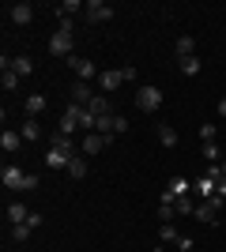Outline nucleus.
<instances>
[{
	"label": "nucleus",
	"mask_w": 226,
	"mask_h": 252,
	"mask_svg": "<svg viewBox=\"0 0 226 252\" xmlns=\"http://www.w3.org/2000/svg\"><path fill=\"white\" fill-rule=\"evenodd\" d=\"M0 147L8 151V155H15V151L23 147V136H19V132H11V128H4V132H0Z\"/></svg>",
	"instance_id": "14"
},
{
	"label": "nucleus",
	"mask_w": 226,
	"mask_h": 252,
	"mask_svg": "<svg viewBox=\"0 0 226 252\" xmlns=\"http://www.w3.org/2000/svg\"><path fill=\"white\" fill-rule=\"evenodd\" d=\"M215 136H219V128L211 125V121H207V125H200V139H204V143H215Z\"/></svg>",
	"instance_id": "29"
},
{
	"label": "nucleus",
	"mask_w": 226,
	"mask_h": 252,
	"mask_svg": "<svg viewBox=\"0 0 226 252\" xmlns=\"http://www.w3.org/2000/svg\"><path fill=\"white\" fill-rule=\"evenodd\" d=\"M68 162H72V158L61 155V151H49V155H45V166L49 169H68Z\"/></svg>",
	"instance_id": "24"
},
{
	"label": "nucleus",
	"mask_w": 226,
	"mask_h": 252,
	"mask_svg": "<svg viewBox=\"0 0 226 252\" xmlns=\"http://www.w3.org/2000/svg\"><path fill=\"white\" fill-rule=\"evenodd\" d=\"M68 98H72L75 105H87L91 98H95V91H91V83H79V79H75V83L68 87Z\"/></svg>",
	"instance_id": "12"
},
{
	"label": "nucleus",
	"mask_w": 226,
	"mask_h": 252,
	"mask_svg": "<svg viewBox=\"0 0 226 252\" xmlns=\"http://www.w3.org/2000/svg\"><path fill=\"white\" fill-rule=\"evenodd\" d=\"M159 241L162 245H177V241H181V233H177L173 222H162V226H159Z\"/></svg>",
	"instance_id": "20"
},
{
	"label": "nucleus",
	"mask_w": 226,
	"mask_h": 252,
	"mask_svg": "<svg viewBox=\"0 0 226 252\" xmlns=\"http://www.w3.org/2000/svg\"><path fill=\"white\" fill-rule=\"evenodd\" d=\"M11 72L19 75V79L23 75H34V61L27 57V53H19V57H11Z\"/></svg>",
	"instance_id": "15"
},
{
	"label": "nucleus",
	"mask_w": 226,
	"mask_h": 252,
	"mask_svg": "<svg viewBox=\"0 0 226 252\" xmlns=\"http://www.w3.org/2000/svg\"><path fill=\"white\" fill-rule=\"evenodd\" d=\"M173 207H177V215H193V211H196V203L189 200V196H181V200H173Z\"/></svg>",
	"instance_id": "30"
},
{
	"label": "nucleus",
	"mask_w": 226,
	"mask_h": 252,
	"mask_svg": "<svg viewBox=\"0 0 226 252\" xmlns=\"http://www.w3.org/2000/svg\"><path fill=\"white\" fill-rule=\"evenodd\" d=\"M136 105H140V113H155L162 105V91L155 83H143L140 91H136Z\"/></svg>",
	"instance_id": "3"
},
{
	"label": "nucleus",
	"mask_w": 226,
	"mask_h": 252,
	"mask_svg": "<svg viewBox=\"0 0 226 252\" xmlns=\"http://www.w3.org/2000/svg\"><path fill=\"white\" fill-rule=\"evenodd\" d=\"M121 83H125V68H109V72L98 75V87H102V94H113Z\"/></svg>",
	"instance_id": "8"
},
{
	"label": "nucleus",
	"mask_w": 226,
	"mask_h": 252,
	"mask_svg": "<svg viewBox=\"0 0 226 252\" xmlns=\"http://www.w3.org/2000/svg\"><path fill=\"white\" fill-rule=\"evenodd\" d=\"M27 237H31V226H27V222H19V226H11V241H27Z\"/></svg>",
	"instance_id": "28"
},
{
	"label": "nucleus",
	"mask_w": 226,
	"mask_h": 252,
	"mask_svg": "<svg viewBox=\"0 0 226 252\" xmlns=\"http://www.w3.org/2000/svg\"><path fill=\"white\" fill-rule=\"evenodd\" d=\"M219 196H223V200H226V177L219 181Z\"/></svg>",
	"instance_id": "36"
},
{
	"label": "nucleus",
	"mask_w": 226,
	"mask_h": 252,
	"mask_svg": "<svg viewBox=\"0 0 226 252\" xmlns=\"http://www.w3.org/2000/svg\"><path fill=\"white\" fill-rule=\"evenodd\" d=\"M27 226H31V230H38V226H42V215H38V211H31V219H27Z\"/></svg>",
	"instance_id": "35"
},
{
	"label": "nucleus",
	"mask_w": 226,
	"mask_h": 252,
	"mask_svg": "<svg viewBox=\"0 0 226 252\" xmlns=\"http://www.w3.org/2000/svg\"><path fill=\"white\" fill-rule=\"evenodd\" d=\"M204 158L215 166V162H219V143H204Z\"/></svg>",
	"instance_id": "31"
},
{
	"label": "nucleus",
	"mask_w": 226,
	"mask_h": 252,
	"mask_svg": "<svg viewBox=\"0 0 226 252\" xmlns=\"http://www.w3.org/2000/svg\"><path fill=\"white\" fill-rule=\"evenodd\" d=\"M219 173H223V177H226V162H219Z\"/></svg>",
	"instance_id": "38"
},
{
	"label": "nucleus",
	"mask_w": 226,
	"mask_h": 252,
	"mask_svg": "<svg viewBox=\"0 0 226 252\" xmlns=\"http://www.w3.org/2000/svg\"><path fill=\"white\" fill-rule=\"evenodd\" d=\"M68 177H72V181H83L87 177V155H83V151L68 162Z\"/></svg>",
	"instance_id": "16"
},
{
	"label": "nucleus",
	"mask_w": 226,
	"mask_h": 252,
	"mask_svg": "<svg viewBox=\"0 0 226 252\" xmlns=\"http://www.w3.org/2000/svg\"><path fill=\"white\" fill-rule=\"evenodd\" d=\"M159 143H162V147H177V132H173V125H159Z\"/></svg>",
	"instance_id": "23"
},
{
	"label": "nucleus",
	"mask_w": 226,
	"mask_h": 252,
	"mask_svg": "<svg viewBox=\"0 0 226 252\" xmlns=\"http://www.w3.org/2000/svg\"><path fill=\"white\" fill-rule=\"evenodd\" d=\"M8 19L15 23V27H27V23L34 19V4H27V0H19V4H11V8H8Z\"/></svg>",
	"instance_id": "9"
},
{
	"label": "nucleus",
	"mask_w": 226,
	"mask_h": 252,
	"mask_svg": "<svg viewBox=\"0 0 226 252\" xmlns=\"http://www.w3.org/2000/svg\"><path fill=\"white\" fill-rule=\"evenodd\" d=\"M68 72H75V79H79V83H91V79H98V68L91 61H87V57H68Z\"/></svg>",
	"instance_id": "4"
},
{
	"label": "nucleus",
	"mask_w": 226,
	"mask_h": 252,
	"mask_svg": "<svg viewBox=\"0 0 226 252\" xmlns=\"http://www.w3.org/2000/svg\"><path fill=\"white\" fill-rule=\"evenodd\" d=\"M0 181H4V189H8V192H23V181H27V173H23L19 166H11V162H8V166L0 169Z\"/></svg>",
	"instance_id": "7"
},
{
	"label": "nucleus",
	"mask_w": 226,
	"mask_h": 252,
	"mask_svg": "<svg viewBox=\"0 0 226 252\" xmlns=\"http://www.w3.org/2000/svg\"><path fill=\"white\" fill-rule=\"evenodd\" d=\"M177 219V207L173 203H159V222H173Z\"/></svg>",
	"instance_id": "27"
},
{
	"label": "nucleus",
	"mask_w": 226,
	"mask_h": 252,
	"mask_svg": "<svg viewBox=\"0 0 226 252\" xmlns=\"http://www.w3.org/2000/svg\"><path fill=\"white\" fill-rule=\"evenodd\" d=\"M87 23H106L113 19V4H106V0H87Z\"/></svg>",
	"instance_id": "5"
},
{
	"label": "nucleus",
	"mask_w": 226,
	"mask_h": 252,
	"mask_svg": "<svg viewBox=\"0 0 226 252\" xmlns=\"http://www.w3.org/2000/svg\"><path fill=\"white\" fill-rule=\"evenodd\" d=\"M38 189V177H34V173H27V181H23V192H34Z\"/></svg>",
	"instance_id": "33"
},
{
	"label": "nucleus",
	"mask_w": 226,
	"mask_h": 252,
	"mask_svg": "<svg viewBox=\"0 0 226 252\" xmlns=\"http://www.w3.org/2000/svg\"><path fill=\"white\" fill-rule=\"evenodd\" d=\"M49 53L53 57H72V19H57V31L49 38Z\"/></svg>",
	"instance_id": "1"
},
{
	"label": "nucleus",
	"mask_w": 226,
	"mask_h": 252,
	"mask_svg": "<svg viewBox=\"0 0 226 252\" xmlns=\"http://www.w3.org/2000/svg\"><path fill=\"white\" fill-rule=\"evenodd\" d=\"M0 87H4V91H8V94H11V91L19 87V75H15V72H11V68H8V72L0 75Z\"/></svg>",
	"instance_id": "26"
},
{
	"label": "nucleus",
	"mask_w": 226,
	"mask_h": 252,
	"mask_svg": "<svg viewBox=\"0 0 226 252\" xmlns=\"http://www.w3.org/2000/svg\"><path fill=\"white\" fill-rule=\"evenodd\" d=\"M223 203H226L223 196H207L204 203H196L193 215L204 222V226H219V222H223Z\"/></svg>",
	"instance_id": "2"
},
{
	"label": "nucleus",
	"mask_w": 226,
	"mask_h": 252,
	"mask_svg": "<svg viewBox=\"0 0 226 252\" xmlns=\"http://www.w3.org/2000/svg\"><path fill=\"white\" fill-rule=\"evenodd\" d=\"M219 117H226V98H223V102H219Z\"/></svg>",
	"instance_id": "37"
},
{
	"label": "nucleus",
	"mask_w": 226,
	"mask_h": 252,
	"mask_svg": "<svg viewBox=\"0 0 226 252\" xmlns=\"http://www.w3.org/2000/svg\"><path fill=\"white\" fill-rule=\"evenodd\" d=\"M49 151H61V155H68V158L79 155L75 143H72V136H65V132H53V136H49Z\"/></svg>",
	"instance_id": "11"
},
{
	"label": "nucleus",
	"mask_w": 226,
	"mask_h": 252,
	"mask_svg": "<svg viewBox=\"0 0 226 252\" xmlns=\"http://www.w3.org/2000/svg\"><path fill=\"white\" fill-rule=\"evenodd\" d=\"M113 132H117V136H121V132H129V121H125L121 113H117V121H113Z\"/></svg>",
	"instance_id": "32"
},
{
	"label": "nucleus",
	"mask_w": 226,
	"mask_h": 252,
	"mask_svg": "<svg viewBox=\"0 0 226 252\" xmlns=\"http://www.w3.org/2000/svg\"><path fill=\"white\" fill-rule=\"evenodd\" d=\"M200 68H204L200 57H185V61H177V72H181V75H200Z\"/></svg>",
	"instance_id": "22"
},
{
	"label": "nucleus",
	"mask_w": 226,
	"mask_h": 252,
	"mask_svg": "<svg viewBox=\"0 0 226 252\" xmlns=\"http://www.w3.org/2000/svg\"><path fill=\"white\" fill-rule=\"evenodd\" d=\"M23 109H27V117H42L45 113V98L42 94H31L27 102H23Z\"/></svg>",
	"instance_id": "21"
},
{
	"label": "nucleus",
	"mask_w": 226,
	"mask_h": 252,
	"mask_svg": "<svg viewBox=\"0 0 226 252\" xmlns=\"http://www.w3.org/2000/svg\"><path fill=\"white\" fill-rule=\"evenodd\" d=\"M79 117H83V105L68 102V109L61 113V132L65 136H72V132H79Z\"/></svg>",
	"instance_id": "6"
},
{
	"label": "nucleus",
	"mask_w": 226,
	"mask_h": 252,
	"mask_svg": "<svg viewBox=\"0 0 226 252\" xmlns=\"http://www.w3.org/2000/svg\"><path fill=\"white\" fill-rule=\"evenodd\" d=\"M27 219H31V211L23 207V203H8V222L19 226V222H27Z\"/></svg>",
	"instance_id": "25"
},
{
	"label": "nucleus",
	"mask_w": 226,
	"mask_h": 252,
	"mask_svg": "<svg viewBox=\"0 0 226 252\" xmlns=\"http://www.w3.org/2000/svg\"><path fill=\"white\" fill-rule=\"evenodd\" d=\"M109 143H113V139L102 136V132H87V136H83V147H79V151H83V155H98V151H106Z\"/></svg>",
	"instance_id": "10"
},
{
	"label": "nucleus",
	"mask_w": 226,
	"mask_h": 252,
	"mask_svg": "<svg viewBox=\"0 0 226 252\" xmlns=\"http://www.w3.org/2000/svg\"><path fill=\"white\" fill-rule=\"evenodd\" d=\"M87 109H91L95 121H98V117H109V113H113V102H109V94H95L91 102H87Z\"/></svg>",
	"instance_id": "13"
},
{
	"label": "nucleus",
	"mask_w": 226,
	"mask_h": 252,
	"mask_svg": "<svg viewBox=\"0 0 226 252\" xmlns=\"http://www.w3.org/2000/svg\"><path fill=\"white\" fill-rule=\"evenodd\" d=\"M173 53H177V61H185V57H196V38H177V45H173Z\"/></svg>",
	"instance_id": "18"
},
{
	"label": "nucleus",
	"mask_w": 226,
	"mask_h": 252,
	"mask_svg": "<svg viewBox=\"0 0 226 252\" xmlns=\"http://www.w3.org/2000/svg\"><path fill=\"white\" fill-rule=\"evenodd\" d=\"M173 249H177V252H193V237H181V241L173 245Z\"/></svg>",
	"instance_id": "34"
},
{
	"label": "nucleus",
	"mask_w": 226,
	"mask_h": 252,
	"mask_svg": "<svg viewBox=\"0 0 226 252\" xmlns=\"http://www.w3.org/2000/svg\"><path fill=\"white\" fill-rule=\"evenodd\" d=\"M19 136H23V143H38V136H42V128H38V121H34V117H27V121H23Z\"/></svg>",
	"instance_id": "17"
},
{
	"label": "nucleus",
	"mask_w": 226,
	"mask_h": 252,
	"mask_svg": "<svg viewBox=\"0 0 226 252\" xmlns=\"http://www.w3.org/2000/svg\"><path fill=\"white\" fill-rule=\"evenodd\" d=\"M193 189L207 200V196H219V181H211V177H196V181H193Z\"/></svg>",
	"instance_id": "19"
}]
</instances>
